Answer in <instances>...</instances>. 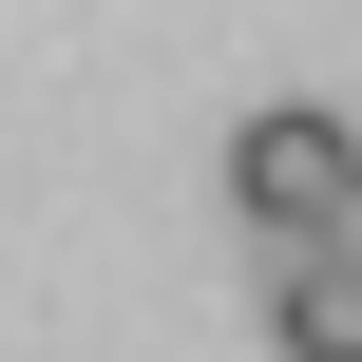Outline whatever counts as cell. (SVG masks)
<instances>
[{
	"label": "cell",
	"mask_w": 362,
	"mask_h": 362,
	"mask_svg": "<svg viewBox=\"0 0 362 362\" xmlns=\"http://www.w3.org/2000/svg\"><path fill=\"white\" fill-rule=\"evenodd\" d=\"M344 191H362V134H344V115L267 95V115L229 134V210H248L267 248H325V229H344Z\"/></svg>",
	"instance_id": "obj_1"
},
{
	"label": "cell",
	"mask_w": 362,
	"mask_h": 362,
	"mask_svg": "<svg viewBox=\"0 0 362 362\" xmlns=\"http://www.w3.org/2000/svg\"><path fill=\"white\" fill-rule=\"evenodd\" d=\"M267 344L286 362H362V248H267Z\"/></svg>",
	"instance_id": "obj_2"
},
{
	"label": "cell",
	"mask_w": 362,
	"mask_h": 362,
	"mask_svg": "<svg viewBox=\"0 0 362 362\" xmlns=\"http://www.w3.org/2000/svg\"><path fill=\"white\" fill-rule=\"evenodd\" d=\"M325 248H362V191H344V229H325Z\"/></svg>",
	"instance_id": "obj_3"
}]
</instances>
